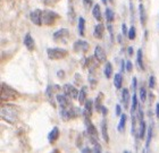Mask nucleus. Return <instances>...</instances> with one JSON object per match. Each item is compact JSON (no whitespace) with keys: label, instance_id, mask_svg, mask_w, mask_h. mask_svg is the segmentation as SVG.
<instances>
[{"label":"nucleus","instance_id":"f257e3e1","mask_svg":"<svg viewBox=\"0 0 159 153\" xmlns=\"http://www.w3.org/2000/svg\"><path fill=\"white\" fill-rule=\"evenodd\" d=\"M22 108L13 103H6L1 106V118L9 125H16L20 121L22 115Z\"/></svg>","mask_w":159,"mask_h":153},{"label":"nucleus","instance_id":"f03ea898","mask_svg":"<svg viewBox=\"0 0 159 153\" xmlns=\"http://www.w3.org/2000/svg\"><path fill=\"white\" fill-rule=\"evenodd\" d=\"M20 97V94L15 89H13L6 83H1V101L16 100Z\"/></svg>","mask_w":159,"mask_h":153},{"label":"nucleus","instance_id":"7ed1b4c3","mask_svg":"<svg viewBox=\"0 0 159 153\" xmlns=\"http://www.w3.org/2000/svg\"><path fill=\"white\" fill-rule=\"evenodd\" d=\"M80 113H81V109H80L79 107L70 106L68 108L60 109V118L64 121H70V120L77 118L80 116Z\"/></svg>","mask_w":159,"mask_h":153},{"label":"nucleus","instance_id":"20e7f679","mask_svg":"<svg viewBox=\"0 0 159 153\" xmlns=\"http://www.w3.org/2000/svg\"><path fill=\"white\" fill-rule=\"evenodd\" d=\"M42 25H46V26H52L56 24V22L60 18V16L56 11L53 10H42Z\"/></svg>","mask_w":159,"mask_h":153},{"label":"nucleus","instance_id":"39448f33","mask_svg":"<svg viewBox=\"0 0 159 153\" xmlns=\"http://www.w3.org/2000/svg\"><path fill=\"white\" fill-rule=\"evenodd\" d=\"M47 56L50 60H60L68 56V51L63 48H48Z\"/></svg>","mask_w":159,"mask_h":153},{"label":"nucleus","instance_id":"423d86ee","mask_svg":"<svg viewBox=\"0 0 159 153\" xmlns=\"http://www.w3.org/2000/svg\"><path fill=\"white\" fill-rule=\"evenodd\" d=\"M60 91V86L59 85H57V84H52V85H48L46 90V97H47V100L49 101V103L53 108H56V102H55V95L58 94V92Z\"/></svg>","mask_w":159,"mask_h":153},{"label":"nucleus","instance_id":"0eeeda50","mask_svg":"<svg viewBox=\"0 0 159 153\" xmlns=\"http://www.w3.org/2000/svg\"><path fill=\"white\" fill-rule=\"evenodd\" d=\"M70 37V32L68 28H60L53 33V41L58 43L66 44Z\"/></svg>","mask_w":159,"mask_h":153},{"label":"nucleus","instance_id":"6e6552de","mask_svg":"<svg viewBox=\"0 0 159 153\" xmlns=\"http://www.w3.org/2000/svg\"><path fill=\"white\" fill-rule=\"evenodd\" d=\"M63 91H64V93L66 94L67 97L70 98V99H73V100H76L77 98H79V90H77L76 87L74 86V85H72V84L70 83H67L65 84L63 87Z\"/></svg>","mask_w":159,"mask_h":153},{"label":"nucleus","instance_id":"1a4fd4ad","mask_svg":"<svg viewBox=\"0 0 159 153\" xmlns=\"http://www.w3.org/2000/svg\"><path fill=\"white\" fill-rule=\"evenodd\" d=\"M84 124L86 127V133H88V137L89 138H97L98 140V130H97L96 126L93 125L90 118H85L84 119Z\"/></svg>","mask_w":159,"mask_h":153},{"label":"nucleus","instance_id":"9d476101","mask_svg":"<svg viewBox=\"0 0 159 153\" xmlns=\"http://www.w3.org/2000/svg\"><path fill=\"white\" fill-rule=\"evenodd\" d=\"M98 67H91L89 68V76H88V81L90 83V86L94 89L98 84Z\"/></svg>","mask_w":159,"mask_h":153},{"label":"nucleus","instance_id":"9b49d317","mask_svg":"<svg viewBox=\"0 0 159 153\" xmlns=\"http://www.w3.org/2000/svg\"><path fill=\"white\" fill-rule=\"evenodd\" d=\"M90 49V44L84 40H77L73 44V50L75 52H88Z\"/></svg>","mask_w":159,"mask_h":153},{"label":"nucleus","instance_id":"f8f14e48","mask_svg":"<svg viewBox=\"0 0 159 153\" xmlns=\"http://www.w3.org/2000/svg\"><path fill=\"white\" fill-rule=\"evenodd\" d=\"M56 100H57V102H58V104L60 106V109L68 108V107L73 106V104H72V102H70V98L67 97L65 93H64V94H60V93L57 94Z\"/></svg>","mask_w":159,"mask_h":153},{"label":"nucleus","instance_id":"ddd939ff","mask_svg":"<svg viewBox=\"0 0 159 153\" xmlns=\"http://www.w3.org/2000/svg\"><path fill=\"white\" fill-rule=\"evenodd\" d=\"M42 10L41 9H35L30 14V20L31 22L37 25V26H41L42 25Z\"/></svg>","mask_w":159,"mask_h":153},{"label":"nucleus","instance_id":"4468645a","mask_svg":"<svg viewBox=\"0 0 159 153\" xmlns=\"http://www.w3.org/2000/svg\"><path fill=\"white\" fill-rule=\"evenodd\" d=\"M94 57H96V59L98 60V63H105L107 61V56H106V52L105 50L102 49V47H100V46H97L94 48Z\"/></svg>","mask_w":159,"mask_h":153},{"label":"nucleus","instance_id":"2eb2a0df","mask_svg":"<svg viewBox=\"0 0 159 153\" xmlns=\"http://www.w3.org/2000/svg\"><path fill=\"white\" fill-rule=\"evenodd\" d=\"M24 46L26 47L29 51H33L35 48V43H34V39L32 37L31 33H26L24 37Z\"/></svg>","mask_w":159,"mask_h":153},{"label":"nucleus","instance_id":"dca6fc26","mask_svg":"<svg viewBox=\"0 0 159 153\" xmlns=\"http://www.w3.org/2000/svg\"><path fill=\"white\" fill-rule=\"evenodd\" d=\"M74 1L75 0H68V20L72 24L75 23L76 20V13H75V8H74Z\"/></svg>","mask_w":159,"mask_h":153},{"label":"nucleus","instance_id":"f3484780","mask_svg":"<svg viewBox=\"0 0 159 153\" xmlns=\"http://www.w3.org/2000/svg\"><path fill=\"white\" fill-rule=\"evenodd\" d=\"M129 100H131V95H129V89H123L122 91V103L124 106V109H129Z\"/></svg>","mask_w":159,"mask_h":153},{"label":"nucleus","instance_id":"a211bd4d","mask_svg":"<svg viewBox=\"0 0 159 153\" xmlns=\"http://www.w3.org/2000/svg\"><path fill=\"white\" fill-rule=\"evenodd\" d=\"M103 33H105V25L102 23H99L98 25H96L94 31H93V37L98 40H101L103 37Z\"/></svg>","mask_w":159,"mask_h":153},{"label":"nucleus","instance_id":"6ab92c4d","mask_svg":"<svg viewBox=\"0 0 159 153\" xmlns=\"http://www.w3.org/2000/svg\"><path fill=\"white\" fill-rule=\"evenodd\" d=\"M92 109H93V102L92 100H86L84 103V110H83V115L85 118H91L92 116Z\"/></svg>","mask_w":159,"mask_h":153},{"label":"nucleus","instance_id":"aec40b11","mask_svg":"<svg viewBox=\"0 0 159 153\" xmlns=\"http://www.w3.org/2000/svg\"><path fill=\"white\" fill-rule=\"evenodd\" d=\"M59 128L58 127H53L52 129H51V132L49 133V135H48V141H49L50 144H53L55 142H56L58 138H59Z\"/></svg>","mask_w":159,"mask_h":153},{"label":"nucleus","instance_id":"412c9836","mask_svg":"<svg viewBox=\"0 0 159 153\" xmlns=\"http://www.w3.org/2000/svg\"><path fill=\"white\" fill-rule=\"evenodd\" d=\"M139 16H140V22L144 26L147 24V20H148V16H147L146 8H144V6H143L142 3L139 5Z\"/></svg>","mask_w":159,"mask_h":153},{"label":"nucleus","instance_id":"4be33fe9","mask_svg":"<svg viewBox=\"0 0 159 153\" xmlns=\"http://www.w3.org/2000/svg\"><path fill=\"white\" fill-rule=\"evenodd\" d=\"M80 104H84L85 101L88 100V86H82L81 91L79 93V98H77Z\"/></svg>","mask_w":159,"mask_h":153},{"label":"nucleus","instance_id":"5701e85b","mask_svg":"<svg viewBox=\"0 0 159 153\" xmlns=\"http://www.w3.org/2000/svg\"><path fill=\"white\" fill-rule=\"evenodd\" d=\"M147 135V123L144 119L142 121H140V128H139V134H138V138L139 140H143Z\"/></svg>","mask_w":159,"mask_h":153},{"label":"nucleus","instance_id":"b1692460","mask_svg":"<svg viewBox=\"0 0 159 153\" xmlns=\"http://www.w3.org/2000/svg\"><path fill=\"white\" fill-rule=\"evenodd\" d=\"M101 133H102V137L105 142L108 143L109 142V135H108V125H107V120L103 119L101 123Z\"/></svg>","mask_w":159,"mask_h":153},{"label":"nucleus","instance_id":"393cba45","mask_svg":"<svg viewBox=\"0 0 159 153\" xmlns=\"http://www.w3.org/2000/svg\"><path fill=\"white\" fill-rule=\"evenodd\" d=\"M126 120H127V116H126L125 113H122V115H120L119 123H118V126H117V130H118L119 133H124V132H125Z\"/></svg>","mask_w":159,"mask_h":153},{"label":"nucleus","instance_id":"a878e982","mask_svg":"<svg viewBox=\"0 0 159 153\" xmlns=\"http://www.w3.org/2000/svg\"><path fill=\"white\" fill-rule=\"evenodd\" d=\"M102 101H103V93L100 92L96 98V101H94V108H96L97 112H100L101 111V108H102Z\"/></svg>","mask_w":159,"mask_h":153},{"label":"nucleus","instance_id":"bb28decb","mask_svg":"<svg viewBox=\"0 0 159 153\" xmlns=\"http://www.w3.org/2000/svg\"><path fill=\"white\" fill-rule=\"evenodd\" d=\"M136 63L139 66L140 70L144 72V63H143V53H142V49H139L138 52H136Z\"/></svg>","mask_w":159,"mask_h":153},{"label":"nucleus","instance_id":"cd10ccee","mask_svg":"<svg viewBox=\"0 0 159 153\" xmlns=\"http://www.w3.org/2000/svg\"><path fill=\"white\" fill-rule=\"evenodd\" d=\"M92 16L96 18L98 22L102 20V15H101V9H100L99 5H94L92 8Z\"/></svg>","mask_w":159,"mask_h":153},{"label":"nucleus","instance_id":"c85d7f7f","mask_svg":"<svg viewBox=\"0 0 159 153\" xmlns=\"http://www.w3.org/2000/svg\"><path fill=\"white\" fill-rule=\"evenodd\" d=\"M152 133H153V127L152 125H150L148 127V130H147V142H146V151L149 150L150 143H151V140H152Z\"/></svg>","mask_w":159,"mask_h":153},{"label":"nucleus","instance_id":"c756f323","mask_svg":"<svg viewBox=\"0 0 159 153\" xmlns=\"http://www.w3.org/2000/svg\"><path fill=\"white\" fill-rule=\"evenodd\" d=\"M114 85L116 87L117 90H120L122 89V85H123V76L120 73H117L115 74V76H114Z\"/></svg>","mask_w":159,"mask_h":153},{"label":"nucleus","instance_id":"7c9ffc66","mask_svg":"<svg viewBox=\"0 0 159 153\" xmlns=\"http://www.w3.org/2000/svg\"><path fill=\"white\" fill-rule=\"evenodd\" d=\"M103 74H105V76H106V78H111V76H113V65H111V63H106V66H105V69H103Z\"/></svg>","mask_w":159,"mask_h":153},{"label":"nucleus","instance_id":"2f4dec72","mask_svg":"<svg viewBox=\"0 0 159 153\" xmlns=\"http://www.w3.org/2000/svg\"><path fill=\"white\" fill-rule=\"evenodd\" d=\"M77 28H79V34L80 37H84V28H85V20L83 17H79V25H77Z\"/></svg>","mask_w":159,"mask_h":153},{"label":"nucleus","instance_id":"473e14b6","mask_svg":"<svg viewBox=\"0 0 159 153\" xmlns=\"http://www.w3.org/2000/svg\"><path fill=\"white\" fill-rule=\"evenodd\" d=\"M105 16H106V20L108 22V23H113L114 20H115V13H114L110 8H106Z\"/></svg>","mask_w":159,"mask_h":153},{"label":"nucleus","instance_id":"72a5a7b5","mask_svg":"<svg viewBox=\"0 0 159 153\" xmlns=\"http://www.w3.org/2000/svg\"><path fill=\"white\" fill-rule=\"evenodd\" d=\"M138 107H139V103H138V97H136V94H133V97H132V109H131V115L135 113V111L138 110Z\"/></svg>","mask_w":159,"mask_h":153},{"label":"nucleus","instance_id":"f704fd0d","mask_svg":"<svg viewBox=\"0 0 159 153\" xmlns=\"http://www.w3.org/2000/svg\"><path fill=\"white\" fill-rule=\"evenodd\" d=\"M127 37H129V40H131V41L135 40V37H136V28H135V26H132L129 30Z\"/></svg>","mask_w":159,"mask_h":153},{"label":"nucleus","instance_id":"c9c22d12","mask_svg":"<svg viewBox=\"0 0 159 153\" xmlns=\"http://www.w3.org/2000/svg\"><path fill=\"white\" fill-rule=\"evenodd\" d=\"M140 100L142 101V102H146L147 100V90L144 86H141V89H140Z\"/></svg>","mask_w":159,"mask_h":153},{"label":"nucleus","instance_id":"e433bc0d","mask_svg":"<svg viewBox=\"0 0 159 153\" xmlns=\"http://www.w3.org/2000/svg\"><path fill=\"white\" fill-rule=\"evenodd\" d=\"M107 28H108V32H109L110 41H111V43H114V32H113V25H111V23L107 24Z\"/></svg>","mask_w":159,"mask_h":153},{"label":"nucleus","instance_id":"4c0bfd02","mask_svg":"<svg viewBox=\"0 0 159 153\" xmlns=\"http://www.w3.org/2000/svg\"><path fill=\"white\" fill-rule=\"evenodd\" d=\"M149 87L151 90L156 87V77L153 76V75H151V76L149 77Z\"/></svg>","mask_w":159,"mask_h":153},{"label":"nucleus","instance_id":"58836bf2","mask_svg":"<svg viewBox=\"0 0 159 153\" xmlns=\"http://www.w3.org/2000/svg\"><path fill=\"white\" fill-rule=\"evenodd\" d=\"M60 0H44V6L47 7H53L57 2H59Z\"/></svg>","mask_w":159,"mask_h":153},{"label":"nucleus","instance_id":"ea45409f","mask_svg":"<svg viewBox=\"0 0 159 153\" xmlns=\"http://www.w3.org/2000/svg\"><path fill=\"white\" fill-rule=\"evenodd\" d=\"M83 1V5L85 7L86 9H89L91 7H93V0H82Z\"/></svg>","mask_w":159,"mask_h":153},{"label":"nucleus","instance_id":"a19ab883","mask_svg":"<svg viewBox=\"0 0 159 153\" xmlns=\"http://www.w3.org/2000/svg\"><path fill=\"white\" fill-rule=\"evenodd\" d=\"M75 83L77 84V85H81V84H82V76H81V75H80V74H75Z\"/></svg>","mask_w":159,"mask_h":153},{"label":"nucleus","instance_id":"79ce46f5","mask_svg":"<svg viewBox=\"0 0 159 153\" xmlns=\"http://www.w3.org/2000/svg\"><path fill=\"white\" fill-rule=\"evenodd\" d=\"M57 77L60 78V80H64V78H65V72H64L63 69L58 70V72H57Z\"/></svg>","mask_w":159,"mask_h":153},{"label":"nucleus","instance_id":"37998d69","mask_svg":"<svg viewBox=\"0 0 159 153\" xmlns=\"http://www.w3.org/2000/svg\"><path fill=\"white\" fill-rule=\"evenodd\" d=\"M132 69H133L132 61L127 60V61H126V70H127V72H132Z\"/></svg>","mask_w":159,"mask_h":153},{"label":"nucleus","instance_id":"c03bdc74","mask_svg":"<svg viewBox=\"0 0 159 153\" xmlns=\"http://www.w3.org/2000/svg\"><path fill=\"white\" fill-rule=\"evenodd\" d=\"M122 32H123V35H127L129 34V30H127V26H126L125 23L122 24Z\"/></svg>","mask_w":159,"mask_h":153},{"label":"nucleus","instance_id":"a18cd8bd","mask_svg":"<svg viewBox=\"0 0 159 153\" xmlns=\"http://www.w3.org/2000/svg\"><path fill=\"white\" fill-rule=\"evenodd\" d=\"M136 87H138V80H136V77H133V81H132V89H133V91H135Z\"/></svg>","mask_w":159,"mask_h":153},{"label":"nucleus","instance_id":"49530a36","mask_svg":"<svg viewBox=\"0 0 159 153\" xmlns=\"http://www.w3.org/2000/svg\"><path fill=\"white\" fill-rule=\"evenodd\" d=\"M116 116H119L120 117V115H122V107H120V104H116Z\"/></svg>","mask_w":159,"mask_h":153},{"label":"nucleus","instance_id":"de8ad7c7","mask_svg":"<svg viewBox=\"0 0 159 153\" xmlns=\"http://www.w3.org/2000/svg\"><path fill=\"white\" fill-rule=\"evenodd\" d=\"M76 146L77 147H82V135H79V136H77Z\"/></svg>","mask_w":159,"mask_h":153},{"label":"nucleus","instance_id":"09e8293b","mask_svg":"<svg viewBox=\"0 0 159 153\" xmlns=\"http://www.w3.org/2000/svg\"><path fill=\"white\" fill-rule=\"evenodd\" d=\"M81 151H82V153H91V152H93L92 147H83Z\"/></svg>","mask_w":159,"mask_h":153},{"label":"nucleus","instance_id":"8fccbe9b","mask_svg":"<svg viewBox=\"0 0 159 153\" xmlns=\"http://www.w3.org/2000/svg\"><path fill=\"white\" fill-rule=\"evenodd\" d=\"M133 53H134V49H133V47H129V48H127V55H129V57H132Z\"/></svg>","mask_w":159,"mask_h":153},{"label":"nucleus","instance_id":"3c124183","mask_svg":"<svg viewBox=\"0 0 159 153\" xmlns=\"http://www.w3.org/2000/svg\"><path fill=\"white\" fill-rule=\"evenodd\" d=\"M100 112L102 113V116H107V113H108V109H107L105 106H102V108H101V111H100Z\"/></svg>","mask_w":159,"mask_h":153},{"label":"nucleus","instance_id":"603ef678","mask_svg":"<svg viewBox=\"0 0 159 153\" xmlns=\"http://www.w3.org/2000/svg\"><path fill=\"white\" fill-rule=\"evenodd\" d=\"M126 68V63H124V60H122V63H120V72H124V69Z\"/></svg>","mask_w":159,"mask_h":153},{"label":"nucleus","instance_id":"864d4df0","mask_svg":"<svg viewBox=\"0 0 159 153\" xmlns=\"http://www.w3.org/2000/svg\"><path fill=\"white\" fill-rule=\"evenodd\" d=\"M156 116H157V118L159 119V102L156 103Z\"/></svg>","mask_w":159,"mask_h":153},{"label":"nucleus","instance_id":"5fc2aeb1","mask_svg":"<svg viewBox=\"0 0 159 153\" xmlns=\"http://www.w3.org/2000/svg\"><path fill=\"white\" fill-rule=\"evenodd\" d=\"M122 35H123V34H118V42H119V43H120V44H123Z\"/></svg>","mask_w":159,"mask_h":153},{"label":"nucleus","instance_id":"6e6d98bb","mask_svg":"<svg viewBox=\"0 0 159 153\" xmlns=\"http://www.w3.org/2000/svg\"><path fill=\"white\" fill-rule=\"evenodd\" d=\"M149 97H150V101H151V102H152V101H153V99H155V95H153V94L151 93V92H150Z\"/></svg>","mask_w":159,"mask_h":153},{"label":"nucleus","instance_id":"4d7b16f0","mask_svg":"<svg viewBox=\"0 0 159 153\" xmlns=\"http://www.w3.org/2000/svg\"><path fill=\"white\" fill-rule=\"evenodd\" d=\"M108 1H109L111 5H114V3H115V0H108Z\"/></svg>","mask_w":159,"mask_h":153},{"label":"nucleus","instance_id":"13d9d810","mask_svg":"<svg viewBox=\"0 0 159 153\" xmlns=\"http://www.w3.org/2000/svg\"><path fill=\"white\" fill-rule=\"evenodd\" d=\"M102 1V3H105V5H107V2H108V0H101Z\"/></svg>","mask_w":159,"mask_h":153},{"label":"nucleus","instance_id":"bf43d9fd","mask_svg":"<svg viewBox=\"0 0 159 153\" xmlns=\"http://www.w3.org/2000/svg\"><path fill=\"white\" fill-rule=\"evenodd\" d=\"M52 152H53V153H57V152H59V151L57 150V149H55V150H53V151H52Z\"/></svg>","mask_w":159,"mask_h":153},{"label":"nucleus","instance_id":"052dcab7","mask_svg":"<svg viewBox=\"0 0 159 153\" xmlns=\"http://www.w3.org/2000/svg\"><path fill=\"white\" fill-rule=\"evenodd\" d=\"M140 1H141V0H140Z\"/></svg>","mask_w":159,"mask_h":153}]
</instances>
